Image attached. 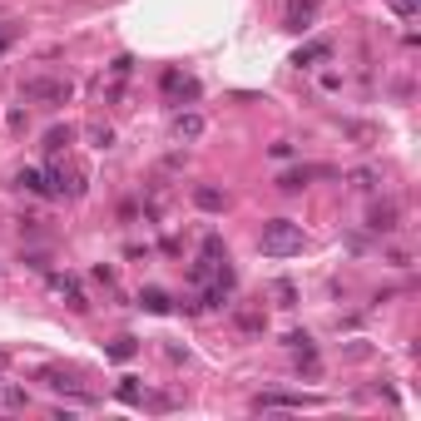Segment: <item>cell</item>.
Returning a JSON list of instances; mask_svg holds the SVG:
<instances>
[{"mask_svg": "<svg viewBox=\"0 0 421 421\" xmlns=\"http://www.w3.org/2000/svg\"><path fill=\"white\" fill-rule=\"evenodd\" d=\"M258 248L268 253V258H293V253L307 248V233H302V223H293V219H273V223H263Z\"/></svg>", "mask_w": 421, "mask_h": 421, "instance_id": "obj_1", "label": "cell"}, {"mask_svg": "<svg viewBox=\"0 0 421 421\" xmlns=\"http://www.w3.org/2000/svg\"><path fill=\"white\" fill-rule=\"evenodd\" d=\"M20 94H25V99H35V104H50V110H60V104H70L75 84H70V80H25V84H20Z\"/></svg>", "mask_w": 421, "mask_h": 421, "instance_id": "obj_2", "label": "cell"}, {"mask_svg": "<svg viewBox=\"0 0 421 421\" xmlns=\"http://www.w3.org/2000/svg\"><path fill=\"white\" fill-rule=\"evenodd\" d=\"M367 228H372V233H397V228H401V208H397L392 198L372 203V214H367Z\"/></svg>", "mask_w": 421, "mask_h": 421, "instance_id": "obj_3", "label": "cell"}, {"mask_svg": "<svg viewBox=\"0 0 421 421\" xmlns=\"http://www.w3.org/2000/svg\"><path fill=\"white\" fill-rule=\"evenodd\" d=\"M312 15H318V6L312 0H288V30H312Z\"/></svg>", "mask_w": 421, "mask_h": 421, "instance_id": "obj_4", "label": "cell"}, {"mask_svg": "<svg viewBox=\"0 0 421 421\" xmlns=\"http://www.w3.org/2000/svg\"><path fill=\"white\" fill-rule=\"evenodd\" d=\"M174 134H179L184 144L203 139V115H179V119H174Z\"/></svg>", "mask_w": 421, "mask_h": 421, "instance_id": "obj_5", "label": "cell"}, {"mask_svg": "<svg viewBox=\"0 0 421 421\" xmlns=\"http://www.w3.org/2000/svg\"><path fill=\"white\" fill-rule=\"evenodd\" d=\"M70 144H75V129L70 124H55V129L45 134V154H65Z\"/></svg>", "mask_w": 421, "mask_h": 421, "instance_id": "obj_6", "label": "cell"}, {"mask_svg": "<svg viewBox=\"0 0 421 421\" xmlns=\"http://www.w3.org/2000/svg\"><path fill=\"white\" fill-rule=\"evenodd\" d=\"M318 174H323V169H293V174L278 179V189H283V193H297V189H307V179H318Z\"/></svg>", "mask_w": 421, "mask_h": 421, "instance_id": "obj_7", "label": "cell"}, {"mask_svg": "<svg viewBox=\"0 0 421 421\" xmlns=\"http://www.w3.org/2000/svg\"><path fill=\"white\" fill-rule=\"evenodd\" d=\"M193 203L203 208V214H219V208H223V193L208 189V184H198V189H193Z\"/></svg>", "mask_w": 421, "mask_h": 421, "instance_id": "obj_8", "label": "cell"}, {"mask_svg": "<svg viewBox=\"0 0 421 421\" xmlns=\"http://www.w3.org/2000/svg\"><path fill=\"white\" fill-rule=\"evenodd\" d=\"M164 89H169V94H184V99H193V94H198V84H193V80H184L179 70H164Z\"/></svg>", "mask_w": 421, "mask_h": 421, "instance_id": "obj_9", "label": "cell"}, {"mask_svg": "<svg viewBox=\"0 0 421 421\" xmlns=\"http://www.w3.org/2000/svg\"><path fill=\"white\" fill-rule=\"evenodd\" d=\"M139 307H144V312H169L174 302H169V293H159V288H144V293H139Z\"/></svg>", "mask_w": 421, "mask_h": 421, "instance_id": "obj_10", "label": "cell"}, {"mask_svg": "<svg viewBox=\"0 0 421 421\" xmlns=\"http://www.w3.org/2000/svg\"><path fill=\"white\" fill-rule=\"evenodd\" d=\"M327 55H332L327 45H307V50H297V60H293V65H318V60H327Z\"/></svg>", "mask_w": 421, "mask_h": 421, "instance_id": "obj_11", "label": "cell"}, {"mask_svg": "<svg viewBox=\"0 0 421 421\" xmlns=\"http://www.w3.org/2000/svg\"><path fill=\"white\" fill-rule=\"evenodd\" d=\"M89 139H94V149H110V144H115V129H110V124H94Z\"/></svg>", "mask_w": 421, "mask_h": 421, "instance_id": "obj_12", "label": "cell"}, {"mask_svg": "<svg viewBox=\"0 0 421 421\" xmlns=\"http://www.w3.org/2000/svg\"><path fill=\"white\" fill-rule=\"evenodd\" d=\"M20 263H25V268H35V273H50V258H45V253H20Z\"/></svg>", "mask_w": 421, "mask_h": 421, "instance_id": "obj_13", "label": "cell"}, {"mask_svg": "<svg viewBox=\"0 0 421 421\" xmlns=\"http://www.w3.org/2000/svg\"><path fill=\"white\" fill-rule=\"evenodd\" d=\"M238 327H243L248 337H258V332H263V318H258V312H243V318H238Z\"/></svg>", "mask_w": 421, "mask_h": 421, "instance_id": "obj_14", "label": "cell"}, {"mask_svg": "<svg viewBox=\"0 0 421 421\" xmlns=\"http://www.w3.org/2000/svg\"><path fill=\"white\" fill-rule=\"evenodd\" d=\"M110 357H115V362H124V357H134V337H119V342L110 347Z\"/></svg>", "mask_w": 421, "mask_h": 421, "instance_id": "obj_15", "label": "cell"}, {"mask_svg": "<svg viewBox=\"0 0 421 421\" xmlns=\"http://www.w3.org/2000/svg\"><path fill=\"white\" fill-rule=\"evenodd\" d=\"M352 179H357V189H377V169H357Z\"/></svg>", "mask_w": 421, "mask_h": 421, "instance_id": "obj_16", "label": "cell"}, {"mask_svg": "<svg viewBox=\"0 0 421 421\" xmlns=\"http://www.w3.org/2000/svg\"><path fill=\"white\" fill-rule=\"evenodd\" d=\"M119 401H129V406L139 401V387H134V377H124V387H119Z\"/></svg>", "mask_w": 421, "mask_h": 421, "instance_id": "obj_17", "label": "cell"}, {"mask_svg": "<svg viewBox=\"0 0 421 421\" xmlns=\"http://www.w3.org/2000/svg\"><path fill=\"white\" fill-rule=\"evenodd\" d=\"M273 293H278V302H283V307H293V297H297V293H293V283H278Z\"/></svg>", "mask_w": 421, "mask_h": 421, "instance_id": "obj_18", "label": "cell"}, {"mask_svg": "<svg viewBox=\"0 0 421 421\" xmlns=\"http://www.w3.org/2000/svg\"><path fill=\"white\" fill-rule=\"evenodd\" d=\"M416 6H421V0H392V10H397V15H416Z\"/></svg>", "mask_w": 421, "mask_h": 421, "instance_id": "obj_19", "label": "cell"}, {"mask_svg": "<svg viewBox=\"0 0 421 421\" xmlns=\"http://www.w3.org/2000/svg\"><path fill=\"white\" fill-rule=\"evenodd\" d=\"M6 45H10V35H0V50H6Z\"/></svg>", "mask_w": 421, "mask_h": 421, "instance_id": "obj_20", "label": "cell"}, {"mask_svg": "<svg viewBox=\"0 0 421 421\" xmlns=\"http://www.w3.org/2000/svg\"><path fill=\"white\" fill-rule=\"evenodd\" d=\"M0 392H6V382H0Z\"/></svg>", "mask_w": 421, "mask_h": 421, "instance_id": "obj_21", "label": "cell"}]
</instances>
